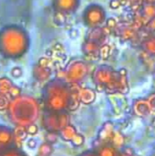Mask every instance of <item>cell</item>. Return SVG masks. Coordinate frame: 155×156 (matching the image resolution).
<instances>
[{"mask_svg":"<svg viewBox=\"0 0 155 156\" xmlns=\"http://www.w3.org/2000/svg\"><path fill=\"white\" fill-rule=\"evenodd\" d=\"M146 27L152 31V32H154L155 33V17L152 18L151 20H149L146 24Z\"/></svg>","mask_w":155,"mask_h":156,"instance_id":"484cf974","label":"cell"},{"mask_svg":"<svg viewBox=\"0 0 155 156\" xmlns=\"http://www.w3.org/2000/svg\"><path fill=\"white\" fill-rule=\"evenodd\" d=\"M27 146H28L30 149H35V148H36V146H37V143H36V141H35V140H33V139L29 140V141L27 142Z\"/></svg>","mask_w":155,"mask_h":156,"instance_id":"83f0119b","label":"cell"},{"mask_svg":"<svg viewBox=\"0 0 155 156\" xmlns=\"http://www.w3.org/2000/svg\"><path fill=\"white\" fill-rule=\"evenodd\" d=\"M106 24H107V27L112 30V29H114V28L117 27L118 22H117L116 18H114V17H110V18H108V19L106 20Z\"/></svg>","mask_w":155,"mask_h":156,"instance_id":"d4e9b609","label":"cell"},{"mask_svg":"<svg viewBox=\"0 0 155 156\" xmlns=\"http://www.w3.org/2000/svg\"><path fill=\"white\" fill-rule=\"evenodd\" d=\"M59 135L60 137L64 140V141H68V142H71V140L74 138V136L77 134V130L74 126L69 124L67 126H65L63 129H61L59 131Z\"/></svg>","mask_w":155,"mask_h":156,"instance_id":"9c48e42d","label":"cell"},{"mask_svg":"<svg viewBox=\"0 0 155 156\" xmlns=\"http://www.w3.org/2000/svg\"><path fill=\"white\" fill-rule=\"evenodd\" d=\"M91 14V13H90ZM90 23L93 26H98L100 25L104 22L105 20V12L101 7H97L92 11V14L90 16Z\"/></svg>","mask_w":155,"mask_h":156,"instance_id":"52a82bcc","label":"cell"},{"mask_svg":"<svg viewBox=\"0 0 155 156\" xmlns=\"http://www.w3.org/2000/svg\"><path fill=\"white\" fill-rule=\"evenodd\" d=\"M84 141H85V139H84L83 135L77 133V134L74 136V138L71 140V143H72V144H73L74 146L79 147V146H81V145L84 144Z\"/></svg>","mask_w":155,"mask_h":156,"instance_id":"d6986e66","label":"cell"},{"mask_svg":"<svg viewBox=\"0 0 155 156\" xmlns=\"http://www.w3.org/2000/svg\"><path fill=\"white\" fill-rule=\"evenodd\" d=\"M20 92H21V91H20V89H19V88L12 86V87L10 88V90H9L7 95H8V97L12 98V99H16V98L19 97Z\"/></svg>","mask_w":155,"mask_h":156,"instance_id":"7402d4cb","label":"cell"},{"mask_svg":"<svg viewBox=\"0 0 155 156\" xmlns=\"http://www.w3.org/2000/svg\"><path fill=\"white\" fill-rule=\"evenodd\" d=\"M0 156H26L18 148H7L0 152Z\"/></svg>","mask_w":155,"mask_h":156,"instance_id":"9a60e30c","label":"cell"},{"mask_svg":"<svg viewBox=\"0 0 155 156\" xmlns=\"http://www.w3.org/2000/svg\"><path fill=\"white\" fill-rule=\"evenodd\" d=\"M26 131L27 135L33 136V135H36V134L37 133L38 128H37V126L35 125V124H29L27 127H26Z\"/></svg>","mask_w":155,"mask_h":156,"instance_id":"603a6c76","label":"cell"},{"mask_svg":"<svg viewBox=\"0 0 155 156\" xmlns=\"http://www.w3.org/2000/svg\"><path fill=\"white\" fill-rule=\"evenodd\" d=\"M122 37H124L126 40L127 39H131L134 37V30L132 29V27H126L122 30Z\"/></svg>","mask_w":155,"mask_h":156,"instance_id":"ffe728a7","label":"cell"},{"mask_svg":"<svg viewBox=\"0 0 155 156\" xmlns=\"http://www.w3.org/2000/svg\"><path fill=\"white\" fill-rule=\"evenodd\" d=\"M53 146L50 144L44 143L38 148V154L39 156H50L53 153Z\"/></svg>","mask_w":155,"mask_h":156,"instance_id":"5bb4252c","label":"cell"},{"mask_svg":"<svg viewBox=\"0 0 155 156\" xmlns=\"http://www.w3.org/2000/svg\"><path fill=\"white\" fill-rule=\"evenodd\" d=\"M98 156H119V153L115 147L112 145H105L100 148L98 154Z\"/></svg>","mask_w":155,"mask_h":156,"instance_id":"7c38bea8","label":"cell"},{"mask_svg":"<svg viewBox=\"0 0 155 156\" xmlns=\"http://www.w3.org/2000/svg\"><path fill=\"white\" fill-rule=\"evenodd\" d=\"M43 126L48 132L58 133L65 126L69 124V116L65 112H48L43 118Z\"/></svg>","mask_w":155,"mask_h":156,"instance_id":"7a4b0ae2","label":"cell"},{"mask_svg":"<svg viewBox=\"0 0 155 156\" xmlns=\"http://www.w3.org/2000/svg\"><path fill=\"white\" fill-rule=\"evenodd\" d=\"M111 55V47L108 44L103 45L100 48V58H102L103 59H107Z\"/></svg>","mask_w":155,"mask_h":156,"instance_id":"ac0fdd59","label":"cell"},{"mask_svg":"<svg viewBox=\"0 0 155 156\" xmlns=\"http://www.w3.org/2000/svg\"><path fill=\"white\" fill-rule=\"evenodd\" d=\"M120 6H122L120 0H111L110 1V7L111 9H118V8H120Z\"/></svg>","mask_w":155,"mask_h":156,"instance_id":"4316f807","label":"cell"},{"mask_svg":"<svg viewBox=\"0 0 155 156\" xmlns=\"http://www.w3.org/2000/svg\"><path fill=\"white\" fill-rule=\"evenodd\" d=\"M6 96L8 95L0 93V111H4L7 109V107L9 106V100L6 98Z\"/></svg>","mask_w":155,"mask_h":156,"instance_id":"44dd1931","label":"cell"},{"mask_svg":"<svg viewBox=\"0 0 155 156\" xmlns=\"http://www.w3.org/2000/svg\"><path fill=\"white\" fill-rule=\"evenodd\" d=\"M11 87H12V85H11L10 80H5V79H3L0 80V93L1 94L7 95Z\"/></svg>","mask_w":155,"mask_h":156,"instance_id":"2e32d148","label":"cell"},{"mask_svg":"<svg viewBox=\"0 0 155 156\" xmlns=\"http://www.w3.org/2000/svg\"><path fill=\"white\" fill-rule=\"evenodd\" d=\"M81 156H98V155H97V154H95V153L89 152V153H85V154H83Z\"/></svg>","mask_w":155,"mask_h":156,"instance_id":"f1b7e54d","label":"cell"},{"mask_svg":"<svg viewBox=\"0 0 155 156\" xmlns=\"http://www.w3.org/2000/svg\"><path fill=\"white\" fill-rule=\"evenodd\" d=\"M13 144V131L5 127L0 126V150L9 148Z\"/></svg>","mask_w":155,"mask_h":156,"instance_id":"3957f363","label":"cell"},{"mask_svg":"<svg viewBox=\"0 0 155 156\" xmlns=\"http://www.w3.org/2000/svg\"><path fill=\"white\" fill-rule=\"evenodd\" d=\"M145 2L150 4H155V0H145Z\"/></svg>","mask_w":155,"mask_h":156,"instance_id":"f546056e","label":"cell"},{"mask_svg":"<svg viewBox=\"0 0 155 156\" xmlns=\"http://www.w3.org/2000/svg\"><path fill=\"white\" fill-rule=\"evenodd\" d=\"M70 100V90L61 84L48 86L44 94L45 107L51 112H63L68 109Z\"/></svg>","mask_w":155,"mask_h":156,"instance_id":"6da1fadb","label":"cell"},{"mask_svg":"<svg viewBox=\"0 0 155 156\" xmlns=\"http://www.w3.org/2000/svg\"><path fill=\"white\" fill-rule=\"evenodd\" d=\"M146 101H147L148 105H149V107L151 109V112H155V93L152 94Z\"/></svg>","mask_w":155,"mask_h":156,"instance_id":"cb8c5ba5","label":"cell"},{"mask_svg":"<svg viewBox=\"0 0 155 156\" xmlns=\"http://www.w3.org/2000/svg\"><path fill=\"white\" fill-rule=\"evenodd\" d=\"M133 112L138 116H146L150 113H152L151 109L148 105V102L146 100H138L134 102L133 105Z\"/></svg>","mask_w":155,"mask_h":156,"instance_id":"5b68a950","label":"cell"},{"mask_svg":"<svg viewBox=\"0 0 155 156\" xmlns=\"http://www.w3.org/2000/svg\"><path fill=\"white\" fill-rule=\"evenodd\" d=\"M142 47L147 54L151 56H155V37H153L145 39L143 42Z\"/></svg>","mask_w":155,"mask_h":156,"instance_id":"8fae6325","label":"cell"},{"mask_svg":"<svg viewBox=\"0 0 155 156\" xmlns=\"http://www.w3.org/2000/svg\"><path fill=\"white\" fill-rule=\"evenodd\" d=\"M26 137H27V133L26 131V127L17 126L13 131V144L18 149L22 147L23 141H25Z\"/></svg>","mask_w":155,"mask_h":156,"instance_id":"277c9868","label":"cell"},{"mask_svg":"<svg viewBox=\"0 0 155 156\" xmlns=\"http://www.w3.org/2000/svg\"><path fill=\"white\" fill-rule=\"evenodd\" d=\"M79 97L80 102L84 104H90L94 101L96 98L95 91L91 89H82L80 88L79 90Z\"/></svg>","mask_w":155,"mask_h":156,"instance_id":"8992f818","label":"cell"},{"mask_svg":"<svg viewBox=\"0 0 155 156\" xmlns=\"http://www.w3.org/2000/svg\"><path fill=\"white\" fill-rule=\"evenodd\" d=\"M110 143H111V145L113 147H115L116 149L120 148L121 146H122L123 143H124V138L123 136L117 132H113L112 136L110 140Z\"/></svg>","mask_w":155,"mask_h":156,"instance_id":"4fadbf2b","label":"cell"},{"mask_svg":"<svg viewBox=\"0 0 155 156\" xmlns=\"http://www.w3.org/2000/svg\"><path fill=\"white\" fill-rule=\"evenodd\" d=\"M45 140H46V143L53 144L58 142V133H55V132H48L45 136Z\"/></svg>","mask_w":155,"mask_h":156,"instance_id":"e0dca14e","label":"cell"},{"mask_svg":"<svg viewBox=\"0 0 155 156\" xmlns=\"http://www.w3.org/2000/svg\"><path fill=\"white\" fill-rule=\"evenodd\" d=\"M143 12V17L142 20H146V24L149 20L155 17V4L145 3L142 9Z\"/></svg>","mask_w":155,"mask_h":156,"instance_id":"30bf717a","label":"cell"},{"mask_svg":"<svg viewBox=\"0 0 155 156\" xmlns=\"http://www.w3.org/2000/svg\"><path fill=\"white\" fill-rule=\"evenodd\" d=\"M75 69H73L69 74V79L76 83L79 80H81L85 75H86V72H87V69L85 68V66H77L74 68Z\"/></svg>","mask_w":155,"mask_h":156,"instance_id":"ba28073f","label":"cell"}]
</instances>
